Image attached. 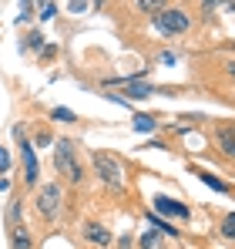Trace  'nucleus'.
<instances>
[{"label": "nucleus", "mask_w": 235, "mask_h": 249, "mask_svg": "<svg viewBox=\"0 0 235 249\" xmlns=\"http://www.w3.org/2000/svg\"><path fill=\"white\" fill-rule=\"evenodd\" d=\"M155 27L165 37H178V34H185L192 27V17H188L185 7H161L155 14Z\"/></svg>", "instance_id": "obj_1"}, {"label": "nucleus", "mask_w": 235, "mask_h": 249, "mask_svg": "<svg viewBox=\"0 0 235 249\" xmlns=\"http://www.w3.org/2000/svg\"><path fill=\"white\" fill-rule=\"evenodd\" d=\"M94 172H98V178H101L104 185H111V189H121V185H124V165L118 162L115 155H108V152H94Z\"/></svg>", "instance_id": "obj_2"}, {"label": "nucleus", "mask_w": 235, "mask_h": 249, "mask_svg": "<svg viewBox=\"0 0 235 249\" xmlns=\"http://www.w3.org/2000/svg\"><path fill=\"white\" fill-rule=\"evenodd\" d=\"M54 168H57V172H61L71 185H78L81 175H84V172H81V165L74 162V145H71L67 138H61V142H57V152H54Z\"/></svg>", "instance_id": "obj_3"}, {"label": "nucleus", "mask_w": 235, "mask_h": 249, "mask_svg": "<svg viewBox=\"0 0 235 249\" xmlns=\"http://www.w3.org/2000/svg\"><path fill=\"white\" fill-rule=\"evenodd\" d=\"M61 199H64L61 185H57V182H47V185L37 192L34 206H37V212L47 219V222H50V219H57V212H61Z\"/></svg>", "instance_id": "obj_4"}, {"label": "nucleus", "mask_w": 235, "mask_h": 249, "mask_svg": "<svg viewBox=\"0 0 235 249\" xmlns=\"http://www.w3.org/2000/svg\"><path fill=\"white\" fill-rule=\"evenodd\" d=\"M20 155H24V182H27V185H37L40 168H37V155H34V145H31V142H20Z\"/></svg>", "instance_id": "obj_5"}, {"label": "nucleus", "mask_w": 235, "mask_h": 249, "mask_svg": "<svg viewBox=\"0 0 235 249\" xmlns=\"http://www.w3.org/2000/svg\"><path fill=\"white\" fill-rule=\"evenodd\" d=\"M151 202H155V209H158V212H165V215H178V219H188V209L182 206V202H175V199H168V196H155Z\"/></svg>", "instance_id": "obj_6"}, {"label": "nucleus", "mask_w": 235, "mask_h": 249, "mask_svg": "<svg viewBox=\"0 0 235 249\" xmlns=\"http://www.w3.org/2000/svg\"><path fill=\"white\" fill-rule=\"evenodd\" d=\"M84 239H87V243H94V246H108V243H111V232H108L104 226L91 222V226L84 229Z\"/></svg>", "instance_id": "obj_7"}, {"label": "nucleus", "mask_w": 235, "mask_h": 249, "mask_svg": "<svg viewBox=\"0 0 235 249\" xmlns=\"http://www.w3.org/2000/svg\"><path fill=\"white\" fill-rule=\"evenodd\" d=\"M10 249H34V239L27 232V226H14L10 229Z\"/></svg>", "instance_id": "obj_8"}, {"label": "nucleus", "mask_w": 235, "mask_h": 249, "mask_svg": "<svg viewBox=\"0 0 235 249\" xmlns=\"http://www.w3.org/2000/svg\"><path fill=\"white\" fill-rule=\"evenodd\" d=\"M218 148H222V155H229L235 159V128H218Z\"/></svg>", "instance_id": "obj_9"}, {"label": "nucleus", "mask_w": 235, "mask_h": 249, "mask_svg": "<svg viewBox=\"0 0 235 249\" xmlns=\"http://www.w3.org/2000/svg\"><path fill=\"white\" fill-rule=\"evenodd\" d=\"M124 91H128V98H151V94H155L151 84H134V81L124 84Z\"/></svg>", "instance_id": "obj_10"}, {"label": "nucleus", "mask_w": 235, "mask_h": 249, "mask_svg": "<svg viewBox=\"0 0 235 249\" xmlns=\"http://www.w3.org/2000/svg\"><path fill=\"white\" fill-rule=\"evenodd\" d=\"M148 222H151V229L165 232V236H178V229H171L168 222H161V219H158V215H151V212H148Z\"/></svg>", "instance_id": "obj_11"}, {"label": "nucleus", "mask_w": 235, "mask_h": 249, "mask_svg": "<svg viewBox=\"0 0 235 249\" xmlns=\"http://www.w3.org/2000/svg\"><path fill=\"white\" fill-rule=\"evenodd\" d=\"M155 118H151V115H138V118H134V128H138V131H155Z\"/></svg>", "instance_id": "obj_12"}, {"label": "nucleus", "mask_w": 235, "mask_h": 249, "mask_svg": "<svg viewBox=\"0 0 235 249\" xmlns=\"http://www.w3.org/2000/svg\"><path fill=\"white\" fill-rule=\"evenodd\" d=\"M201 182H205V185H212L215 192H229V185H225V182H218V178H215V175H208V172H201Z\"/></svg>", "instance_id": "obj_13"}, {"label": "nucleus", "mask_w": 235, "mask_h": 249, "mask_svg": "<svg viewBox=\"0 0 235 249\" xmlns=\"http://www.w3.org/2000/svg\"><path fill=\"white\" fill-rule=\"evenodd\" d=\"M158 246H161V239H158V232H155V229L141 236V249H158Z\"/></svg>", "instance_id": "obj_14"}, {"label": "nucleus", "mask_w": 235, "mask_h": 249, "mask_svg": "<svg viewBox=\"0 0 235 249\" xmlns=\"http://www.w3.org/2000/svg\"><path fill=\"white\" fill-rule=\"evenodd\" d=\"M50 118H54V122H74V111H71V108H54Z\"/></svg>", "instance_id": "obj_15"}, {"label": "nucleus", "mask_w": 235, "mask_h": 249, "mask_svg": "<svg viewBox=\"0 0 235 249\" xmlns=\"http://www.w3.org/2000/svg\"><path fill=\"white\" fill-rule=\"evenodd\" d=\"M222 232H225L229 239H235V215H225V219H222Z\"/></svg>", "instance_id": "obj_16"}, {"label": "nucleus", "mask_w": 235, "mask_h": 249, "mask_svg": "<svg viewBox=\"0 0 235 249\" xmlns=\"http://www.w3.org/2000/svg\"><path fill=\"white\" fill-rule=\"evenodd\" d=\"M161 7H165V3H158V0H141V3H138V10H151V14H158Z\"/></svg>", "instance_id": "obj_17"}, {"label": "nucleus", "mask_w": 235, "mask_h": 249, "mask_svg": "<svg viewBox=\"0 0 235 249\" xmlns=\"http://www.w3.org/2000/svg\"><path fill=\"white\" fill-rule=\"evenodd\" d=\"M37 10H40V20H50V17H54V10H57V7H54V3H40Z\"/></svg>", "instance_id": "obj_18"}, {"label": "nucleus", "mask_w": 235, "mask_h": 249, "mask_svg": "<svg viewBox=\"0 0 235 249\" xmlns=\"http://www.w3.org/2000/svg\"><path fill=\"white\" fill-rule=\"evenodd\" d=\"M87 7H91V3H81V0H74V3H71V10H74V14H81V10H87Z\"/></svg>", "instance_id": "obj_19"}, {"label": "nucleus", "mask_w": 235, "mask_h": 249, "mask_svg": "<svg viewBox=\"0 0 235 249\" xmlns=\"http://www.w3.org/2000/svg\"><path fill=\"white\" fill-rule=\"evenodd\" d=\"M0 172H7V152L0 148Z\"/></svg>", "instance_id": "obj_20"}, {"label": "nucleus", "mask_w": 235, "mask_h": 249, "mask_svg": "<svg viewBox=\"0 0 235 249\" xmlns=\"http://www.w3.org/2000/svg\"><path fill=\"white\" fill-rule=\"evenodd\" d=\"M225 71H229V74L235 78V61H232V64H225Z\"/></svg>", "instance_id": "obj_21"}]
</instances>
